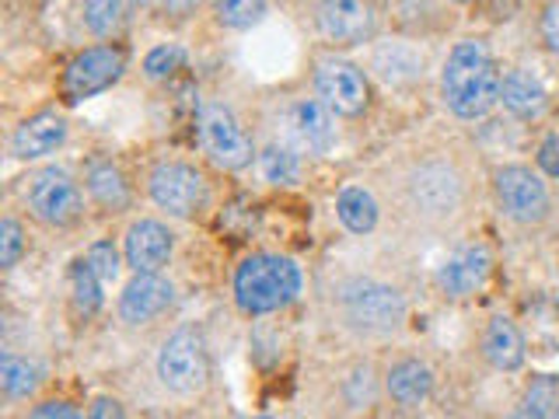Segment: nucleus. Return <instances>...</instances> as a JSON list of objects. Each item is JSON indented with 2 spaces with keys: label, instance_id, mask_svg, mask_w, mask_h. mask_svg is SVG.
<instances>
[{
  "label": "nucleus",
  "instance_id": "obj_1",
  "mask_svg": "<svg viewBox=\"0 0 559 419\" xmlns=\"http://www.w3.org/2000/svg\"><path fill=\"white\" fill-rule=\"evenodd\" d=\"M392 200L419 227H448L465 210V175L444 154H416L395 171Z\"/></svg>",
  "mask_w": 559,
  "mask_h": 419
},
{
  "label": "nucleus",
  "instance_id": "obj_2",
  "mask_svg": "<svg viewBox=\"0 0 559 419\" xmlns=\"http://www.w3.org/2000/svg\"><path fill=\"white\" fill-rule=\"evenodd\" d=\"M332 311L343 328L364 339H384L406 325L409 301L395 284L378 276H346L332 287Z\"/></svg>",
  "mask_w": 559,
  "mask_h": 419
},
{
  "label": "nucleus",
  "instance_id": "obj_3",
  "mask_svg": "<svg viewBox=\"0 0 559 419\" xmlns=\"http://www.w3.org/2000/svg\"><path fill=\"white\" fill-rule=\"evenodd\" d=\"M500 67L479 39L454 43L441 67V98L459 119H483L500 101Z\"/></svg>",
  "mask_w": 559,
  "mask_h": 419
},
{
  "label": "nucleus",
  "instance_id": "obj_4",
  "mask_svg": "<svg viewBox=\"0 0 559 419\" xmlns=\"http://www.w3.org/2000/svg\"><path fill=\"white\" fill-rule=\"evenodd\" d=\"M235 304L245 314H276L290 308L305 287V273L294 259L255 252L235 270Z\"/></svg>",
  "mask_w": 559,
  "mask_h": 419
},
{
  "label": "nucleus",
  "instance_id": "obj_5",
  "mask_svg": "<svg viewBox=\"0 0 559 419\" xmlns=\"http://www.w3.org/2000/svg\"><path fill=\"white\" fill-rule=\"evenodd\" d=\"M162 388L171 395H200L210 384V349L200 328L182 325L162 343L154 357Z\"/></svg>",
  "mask_w": 559,
  "mask_h": 419
},
{
  "label": "nucleus",
  "instance_id": "obj_6",
  "mask_svg": "<svg viewBox=\"0 0 559 419\" xmlns=\"http://www.w3.org/2000/svg\"><path fill=\"white\" fill-rule=\"evenodd\" d=\"M127 63L130 57L119 43H102L74 52L60 74V98L67 105H81L87 98L109 92L127 74Z\"/></svg>",
  "mask_w": 559,
  "mask_h": 419
},
{
  "label": "nucleus",
  "instance_id": "obj_7",
  "mask_svg": "<svg viewBox=\"0 0 559 419\" xmlns=\"http://www.w3.org/2000/svg\"><path fill=\"white\" fill-rule=\"evenodd\" d=\"M147 196L157 210H165L168 217L189 220L203 214V206L210 203V182L197 165L168 157V161H157L151 168Z\"/></svg>",
  "mask_w": 559,
  "mask_h": 419
},
{
  "label": "nucleus",
  "instance_id": "obj_8",
  "mask_svg": "<svg viewBox=\"0 0 559 419\" xmlns=\"http://www.w3.org/2000/svg\"><path fill=\"white\" fill-rule=\"evenodd\" d=\"M197 136L203 154L214 161L221 171H241L252 165L255 144L252 136L245 133L238 116L227 109L224 101H206L197 112Z\"/></svg>",
  "mask_w": 559,
  "mask_h": 419
},
{
  "label": "nucleus",
  "instance_id": "obj_9",
  "mask_svg": "<svg viewBox=\"0 0 559 419\" xmlns=\"http://www.w3.org/2000/svg\"><path fill=\"white\" fill-rule=\"evenodd\" d=\"M25 206L46 227H74L84 217V192L74 175L49 165L25 182Z\"/></svg>",
  "mask_w": 559,
  "mask_h": 419
},
{
  "label": "nucleus",
  "instance_id": "obj_10",
  "mask_svg": "<svg viewBox=\"0 0 559 419\" xmlns=\"http://www.w3.org/2000/svg\"><path fill=\"white\" fill-rule=\"evenodd\" d=\"M493 196L503 217H511L521 227H535L549 217L552 196L549 185L528 165H503L493 171Z\"/></svg>",
  "mask_w": 559,
  "mask_h": 419
},
{
  "label": "nucleus",
  "instance_id": "obj_11",
  "mask_svg": "<svg viewBox=\"0 0 559 419\" xmlns=\"http://www.w3.org/2000/svg\"><path fill=\"white\" fill-rule=\"evenodd\" d=\"M311 87L332 112L343 119H357L371 109V81L343 57H319L311 70Z\"/></svg>",
  "mask_w": 559,
  "mask_h": 419
},
{
  "label": "nucleus",
  "instance_id": "obj_12",
  "mask_svg": "<svg viewBox=\"0 0 559 419\" xmlns=\"http://www.w3.org/2000/svg\"><path fill=\"white\" fill-rule=\"evenodd\" d=\"M314 28L332 46H360L378 32L374 0H314Z\"/></svg>",
  "mask_w": 559,
  "mask_h": 419
},
{
  "label": "nucleus",
  "instance_id": "obj_13",
  "mask_svg": "<svg viewBox=\"0 0 559 419\" xmlns=\"http://www.w3.org/2000/svg\"><path fill=\"white\" fill-rule=\"evenodd\" d=\"M287 136L305 154H329L336 147V112L319 95L294 98L287 105Z\"/></svg>",
  "mask_w": 559,
  "mask_h": 419
},
{
  "label": "nucleus",
  "instance_id": "obj_14",
  "mask_svg": "<svg viewBox=\"0 0 559 419\" xmlns=\"http://www.w3.org/2000/svg\"><path fill=\"white\" fill-rule=\"evenodd\" d=\"M175 255V231L165 220L140 217L127 227L122 259L133 273H162Z\"/></svg>",
  "mask_w": 559,
  "mask_h": 419
},
{
  "label": "nucleus",
  "instance_id": "obj_15",
  "mask_svg": "<svg viewBox=\"0 0 559 419\" xmlns=\"http://www.w3.org/2000/svg\"><path fill=\"white\" fill-rule=\"evenodd\" d=\"M489 270H493V255H489L483 241H476V244H465V249L448 255L441 266H437L433 284L444 297H451V301H465V297L483 290V284L489 279Z\"/></svg>",
  "mask_w": 559,
  "mask_h": 419
},
{
  "label": "nucleus",
  "instance_id": "obj_16",
  "mask_svg": "<svg viewBox=\"0 0 559 419\" xmlns=\"http://www.w3.org/2000/svg\"><path fill=\"white\" fill-rule=\"evenodd\" d=\"M175 304V284L162 273H133L119 294V319L127 325H147Z\"/></svg>",
  "mask_w": 559,
  "mask_h": 419
},
{
  "label": "nucleus",
  "instance_id": "obj_17",
  "mask_svg": "<svg viewBox=\"0 0 559 419\" xmlns=\"http://www.w3.org/2000/svg\"><path fill=\"white\" fill-rule=\"evenodd\" d=\"M70 136V127L60 112H35L11 133V154L17 161H35V157L57 154Z\"/></svg>",
  "mask_w": 559,
  "mask_h": 419
},
{
  "label": "nucleus",
  "instance_id": "obj_18",
  "mask_svg": "<svg viewBox=\"0 0 559 419\" xmlns=\"http://www.w3.org/2000/svg\"><path fill=\"white\" fill-rule=\"evenodd\" d=\"M371 70L381 84L389 87H409L424 77L427 70V57L419 52L416 43L409 39H389V43H378L371 52Z\"/></svg>",
  "mask_w": 559,
  "mask_h": 419
},
{
  "label": "nucleus",
  "instance_id": "obj_19",
  "mask_svg": "<svg viewBox=\"0 0 559 419\" xmlns=\"http://www.w3.org/2000/svg\"><path fill=\"white\" fill-rule=\"evenodd\" d=\"M84 189H87V200L102 206L105 214H122V210H130V203H133V189H130L127 171H122L116 161H105V157L87 165Z\"/></svg>",
  "mask_w": 559,
  "mask_h": 419
},
{
  "label": "nucleus",
  "instance_id": "obj_20",
  "mask_svg": "<svg viewBox=\"0 0 559 419\" xmlns=\"http://www.w3.org/2000/svg\"><path fill=\"white\" fill-rule=\"evenodd\" d=\"M384 395H389L395 406H406L416 409L433 395V371L430 363L406 357V360H395L384 374Z\"/></svg>",
  "mask_w": 559,
  "mask_h": 419
},
{
  "label": "nucleus",
  "instance_id": "obj_21",
  "mask_svg": "<svg viewBox=\"0 0 559 419\" xmlns=\"http://www.w3.org/2000/svg\"><path fill=\"white\" fill-rule=\"evenodd\" d=\"M500 101H503V109L518 119H538L549 105V92L532 70L514 67V70H507L500 81Z\"/></svg>",
  "mask_w": 559,
  "mask_h": 419
},
{
  "label": "nucleus",
  "instance_id": "obj_22",
  "mask_svg": "<svg viewBox=\"0 0 559 419\" xmlns=\"http://www.w3.org/2000/svg\"><path fill=\"white\" fill-rule=\"evenodd\" d=\"M483 357L497 371H521L524 367V336L521 328L507 319V314H493L483 328Z\"/></svg>",
  "mask_w": 559,
  "mask_h": 419
},
{
  "label": "nucleus",
  "instance_id": "obj_23",
  "mask_svg": "<svg viewBox=\"0 0 559 419\" xmlns=\"http://www.w3.org/2000/svg\"><path fill=\"white\" fill-rule=\"evenodd\" d=\"M336 217L349 235H371L378 227L381 206L364 185H346L336 196Z\"/></svg>",
  "mask_w": 559,
  "mask_h": 419
},
{
  "label": "nucleus",
  "instance_id": "obj_24",
  "mask_svg": "<svg viewBox=\"0 0 559 419\" xmlns=\"http://www.w3.org/2000/svg\"><path fill=\"white\" fill-rule=\"evenodd\" d=\"M70 308H74L78 319H95V314L102 311V279L98 273L87 266V259H74L70 262Z\"/></svg>",
  "mask_w": 559,
  "mask_h": 419
},
{
  "label": "nucleus",
  "instance_id": "obj_25",
  "mask_svg": "<svg viewBox=\"0 0 559 419\" xmlns=\"http://www.w3.org/2000/svg\"><path fill=\"white\" fill-rule=\"evenodd\" d=\"M81 22L98 39H116L130 22V0H84Z\"/></svg>",
  "mask_w": 559,
  "mask_h": 419
},
{
  "label": "nucleus",
  "instance_id": "obj_26",
  "mask_svg": "<svg viewBox=\"0 0 559 419\" xmlns=\"http://www.w3.org/2000/svg\"><path fill=\"white\" fill-rule=\"evenodd\" d=\"M39 384H43V374L28 357H17V354L0 357V392H4L8 402L32 398L39 392Z\"/></svg>",
  "mask_w": 559,
  "mask_h": 419
},
{
  "label": "nucleus",
  "instance_id": "obj_27",
  "mask_svg": "<svg viewBox=\"0 0 559 419\" xmlns=\"http://www.w3.org/2000/svg\"><path fill=\"white\" fill-rule=\"evenodd\" d=\"M259 168H262V179L273 182V185H294L301 179V157L290 144H266L259 151Z\"/></svg>",
  "mask_w": 559,
  "mask_h": 419
},
{
  "label": "nucleus",
  "instance_id": "obj_28",
  "mask_svg": "<svg viewBox=\"0 0 559 419\" xmlns=\"http://www.w3.org/2000/svg\"><path fill=\"white\" fill-rule=\"evenodd\" d=\"M210 11L221 28L245 32L266 17V0H210Z\"/></svg>",
  "mask_w": 559,
  "mask_h": 419
},
{
  "label": "nucleus",
  "instance_id": "obj_29",
  "mask_svg": "<svg viewBox=\"0 0 559 419\" xmlns=\"http://www.w3.org/2000/svg\"><path fill=\"white\" fill-rule=\"evenodd\" d=\"M559 412V381L556 378H535L521 398L518 419H552Z\"/></svg>",
  "mask_w": 559,
  "mask_h": 419
},
{
  "label": "nucleus",
  "instance_id": "obj_30",
  "mask_svg": "<svg viewBox=\"0 0 559 419\" xmlns=\"http://www.w3.org/2000/svg\"><path fill=\"white\" fill-rule=\"evenodd\" d=\"M182 67H186V49L175 46V43L154 46L147 57H144V74L151 81H168L175 70H182Z\"/></svg>",
  "mask_w": 559,
  "mask_h": 419
},
{
  "label": "nucleus",
  "instance_id": "obj_31",
  "mask_svg": "<svg viewBox=\"0 0 559 419\" xmlns=\"http://www.w3.org/2000/svg\"><path fill=\"white\" fill-rule=\"evenodd\" d=\"M28 249V241H25V227L17 217H4L0 220V266L4 270H14L17 266V259L25 255Z\"/></svg>",
  "mask_w": 559,
  "mask_h": 419
},
{
  "label": "nucleus",
  "instance_id": "obj_32",
  "mask_svg": "<svg viewBox=\"0 0 559 419\" xmlns=\"http://www.w3.org/2000/svg\"><path fill=\"white\" fill-rule=\"evenodd\" d=\"M84 259H87V266H92L95 273H98V279L102 284H112V279L119 276V252H116V244L112 241H95V244H87V252H84Z\"/></svg>",
  "mask_w": 559,
  "mask_h": 419
},
{
  "label": "nucleus",
  "instance_id": "obj_33",
  "mask_svg": "<svg viewBox=\"0 0 559 419\" xmlns=\"http://www.w3.org/2000/svg\"><path fill=\"white\" fill-rule=\"evenodd\" d=\"M28 419H84V412L67 398H46L39 406H32Z\"/></svg>",
  "mask_w": 559,
  "mask_h": 419
},
{
  "label": "nucleus",
  "instance_id": "obj_34",
  "mask_svg": "<svg viewBox=\"0 0 559 419\" xmlns=\"http://www.w3.org/2000/svg\"><path fill=\"white\" fill-rule=\"evenodd\" d=\"M538 32H542V43L559 57V0H549L546 8H542V17H538Z\"/></svg>",
  "mask_w": 559,
  "mask_h": 419
},
{
  "label": "nucleus",
  "instance_id": "obj_35",
  "mask_svg": "<svg viewBox=\"0 0 559 419\" xmlns=\"http://www.w3.org/2000/svg\"><path fill=\"white\" fill-rule=\"evenodd\" d=\"M535 161H538L542 175H549V179L559 182V133H549L546 140H542L538 151H535Z\"/></svg>",
  "mask_w": 559,
  "mask_h": 419
},
{
  "label": "nucleus",
  "instance_id": "obj_36",
  "mask_svg": "<svg viewBox=\"0 0 559 419\" xmlns=\"http://www.w3.org/2000/svg\"><path fill=\"white\" fill-rule=\"evenodd\" d=\"M87 419H127V409L122 402L112 395H98L92 406H87Z\"/></svg>",
  "mask_w": 559,
  "mask_h": 419
},
{
  "label": "nucleus",
  "instance_id": "obj_37",
  "mask_svg": "<svg viewBox=\"0 0 559 419\" xmlns=\"http://www.w3.org/2000/svg\"><path fill=\"white\" fill-rule=\"evenodd\" d=\"M200 4H203V0H162V11H165L168 17H179V22H182V17H192V14H197Z\"/></svg>",
  "mask_w": 559,
  "mask_h": 419
},
{
  "label": "nucleus",
  "instance_id": "obj_38",
  "mask_svg": "<svg viewBox=\"0 0 559 419\" xmlns=\"http://www.w3.org/2000/svg\"><path fill=\"white\" fill-rule=\"evenodd\" d=\"M133 8H151V4H162V0H130Z\"/></svg>",
  "mask_w": 559,
  "mask_h": 419
},
{
  "label": "nucleus",
  "instance_id": "obj_39",
  "mask_svg": "<svg viewBox=\"0 0 559 419\" xmlns=\"http://www.w3.org/2000/svg\"><path fill=\"white\" fill-rule=\"evenodd\" d=\"M454 4H468V0H454Z\"/></svg>",
  "mask_w": 559,
  "mask_h": 419
},
{
  "label": "nucleus",
  "instance_id": "obj_40",
  "mask_svg": "<svg viewBox=\"0 0 559 419\" xmlns=\"http://www.w3.org/2000/svg\"><path fill=\"white\" fill-rule=\"evenodd\" d=\"M259 419H273V416H259Z\"/></svg>",
  "mask_w": 559,
  "mask_h": 419
},
{
  "label": "nucleus",
  "instance_id": "obj_41",
  "mask_svg": "<svg viewBox=\"0 0 559 419\" xmlns=\"http://www.w3.org/2000/svg\"><path fill=\"white\" fill-rule=\"evenodd\" d=\"M552 419H559V412H556V416H552Z\"/></svg>",
  "mask_w": 559,
  "mask_h": 419
}]
</instances>
